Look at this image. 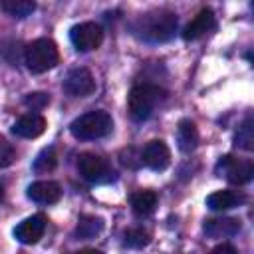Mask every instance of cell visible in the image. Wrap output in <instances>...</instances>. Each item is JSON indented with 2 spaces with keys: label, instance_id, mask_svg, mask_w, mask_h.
Returning a JSON list of instances; mask_svg holds the SVG:
<instances>
[{
  "label": "cell",
  "instance_id": "6da1fadb",
  "mask_svg": "<svg viewBox=\"0 0 254 254\" xmlns=\"http://www.w3.org/2000/svg\"><path fill=\"white\" fill-rule=\"evenodd\" d=\"M131 32L135 38L149 42V44L169 42L177 32V16L165 8L149 10L145 14H139L133 20Z\"/></svg>",
  "mask_w": 254,
  "mask_h": 254
},
{
  "label": "cell",
  "instance_id": "7a4b0ae2",
  "mask_svg": "<svg viewBox=\"0 0 254 254\" xmlns=\"http://www.w3.org/2000/svg\"><path fill=\"white\" fill-rule=\"evenodd\" d=\"M165 99V89L155 83H137L127 95V111L133 121H145Z\"/></svg>",
  "mask_w": 254,
  "mask_h": 254
},
{
  "label": "cell",
  "instance_id": "3957f363",
  "mask_svg": "<svg viewBox=\"0 0 254 254\" xmlns=\"http://www.w3.org/2000/svg\"><path fill=\"white\" fill-rule=\"evenodd\" d=\"M113 129V119L107 111L95 109V111H87L83 115H79L77 119L71 121L69 131L75 139L81 141H91V139H101L107 137Z\"/></svg>",
  "mask_w": 254,
  "mask_h": 254
},
{
  "label": "cell",
  "instance_id": "277c9868",
  "mask_svg": "<svg viewBox=\"0 0 254 254\" xmlns=\"http://www.w3.org/2000/svg\"><path fill=\"white\" fill-rule=\"evenodd\" d=\"M24 64L32 73H44L60 64L58 46L50 38H38L24 48Z\"/></svg>",
  "mask_w": 254,
  "mask_h": 254
},
{
  "label": "cell",
  "instance_id": "5b68a950",
  "mask_svg": "<svg viewBox=\"0 0 254 254\" xmlns=\"http://www.w3.org/2000/svg\"><path fill=\"white\" fill-rule=\"evenodd\" d=\"M216 173L232 185H244L254 177V165L248 159H238L234 155H224L216 163Z\"/></svg>",
  "mask_w": 254,
  "mask_h": 254
},
{
  "label": "cell",
  "instance_id": "8992f818",
  "mask_svg": "<svg viewBox=\"0 0 254 254\" xmlns=\"http://www.w3.org/2000/svg\"><path fill=\"white\" fill-rule=\"evenodd\" d=\"M77 171L87 183H107L113 179L107 161L95 153H81L77 157Z\"/></svg>",
  "mask_w": 254,
  "mask_h": 254
},
{
  "label": "cell",
  "instance_id": "52a82bcc",
  "mask_svg": "<svg viewBox=\"0 0 254 254\" xmlns=\"http://www.w3.org/2000/svg\"><path fill=\"white\" fill-rule=\"evenodd\" d=\"M69 40L77 52H91L101 46L103 30L95 22H81L69 30Z\"/></svg>",
  "mask_w": 254,
  "mask_h": 254
},
{
  "label": "cell",
  "instance_id": "ba28073f",
  "mask_svg": "<svg viewBox=\"0 0 254 254\" xmlns=\"http://www.w3.org/2000/svg\"><path fill=\"white\" fill-rule=\"evenodd\" d=\"M62 87L71 97H87L95 91V79L87 67H75L67 71Z\"/></svg>",
  "mask_w": 254,
  "mask_h": 254
},
{
  "label": "cell",
  "instance_id": "9c48e42d",
  "mask_svg": "<svg viewBox=\"0 0 254 254\" xmlns=\"http://www.w3.org/2000/svg\"><path fill=\"white\" fill-rule=\"evenodd\" d=\"M214 28H216L214 12H212L210 8H202V10L185 26V30L181 32V36H183L185 42H196V40L204 38L206 34H210Z\"/></svg>",
  "mask_w": 254,
  "mask_h": 254
},
{
  "label": "cell",
  "instance_id": "30bf717a",
  "mask_svg": "<svg viewBox=\"0 0 254 254\" xmlns=\"http://www.w3.org/2000/svg\"><path fill=\"white\" fill-rule=\"evenodd\" d=\"M46 216L44 214H32L28 218H24L16 228H14V236L18 242L22 244H36L42 236H44V230H46Z\"/></svg>",
  "mask_w": 254,
  "mask_h": 254
},
{
  "label": "cell",
  "instance_id": "8fae6325",
  "mask_svg": "<svg viewBox=\"0 0 254 254\" xmlns=\"http://www.w3.org/2000/svg\"><path fill=\"white\" fill-rule=\"evenodd\" d=\"M141 161L153 171H165L171 163V151L163 141H149L141 153Z\"/></svg>",
  "mask_w": 254,
  "mask_h": 254
},
{
  "label": "cell",
  "instance_id": "7c38bea8",
  "mask_svg": "<svg viewBox=\"0 0 254 254\" xmlns=\"http://www.w3.org/2000/svg\"><path fill=\"white\" fill-rule=\"evenodd\" d=\"M44 131H46V119H44V115H40L36 111L18 117L16 123L12 125V133L22 139H36Z\"/></svg>",
  "mask_w": 254,
  "mask_h": 254
},
{
  "label": "cell",
  "instance_id": "4fadbf2b",
  "mask_svg": "<svg viewBox=\"0 0 254 254\" xmlns=\"http://www.w3.org/2000/svg\"><path fill=\"white\" fill-rule=\"evenodd\" d=\"M26 194L38 204H54L62 196V187L56 181H36L28 187Z\"/></svg>",
  "mask_w": 254,
  "mask_h": 254
},
{
  "label": "cell",
  "instance_id": "5bb4252c",
  "mask_svg": "<svg viewBox=\"0 0 254 254\" xmlns=\"http://www.w3.org/2000/svg\"><path fill=\"white\" fill-rule=\"evenodd\" d=\"M246 200V196L240 192V190H216L212 194L206 196V206L212 208V210H228V208H234L238 204H242Z\"/></svg>",
  "mask_w": 254,
  "mask_h": 254
},
{
  "label": "cell",
  "instance_id": "9a60e30c",
  "mask_svg": "<svg viewBox=\"0 0 254 254\" xmlns=\"http://www.w3.org/2000/svg\"><path fill=\"white\" fill-rule=\"evenodd\" d=\"M202 228L206 236L210 238H228V236L238 234L240 220L238 218H208Z\"/></svg>",
  "mask_w": 254,
  "mask_h": 254
},
{
  "label": "cell",
  "instance_id": "2e32d148",
  "mask_svg": "<svg viewBox=\"0 0 254 254\" xmlns=\"http://www.w3.org/2000/svg\"><path fill=\"white\" fill-rule=\"evenodd\" d=\"M177 145L183 153H190L198 145V131L190 119H181L177 125Z\"/></svg>",
  "mask_w": 254,
  "mask_h": 254
},
{
  "label": "cell",
  "instance_id": "e0dca14e",
  "mask_svg": "<svg viewBox=\"0 0 254 254\" xmlns=\"http://www.w3.org/2000/svg\"><path fill=\"white\" fill-rule=\"evenodd\" d=\"M157 206V194L153 190H137L131 194V208L137 216H149L153 214Z\"/></svg>",
  "mask_w": 254,
  "mask_h": 254
},
{
  "label": "cell",
  "instance_id": "ac0fdd59",
  "mask_svg": "<svg viewBox=\"0 0 254 254\" xmlns=\"http://www.w3.org/2000/svg\"><path fill=\"white\" fill-rule=\"evenodd\" d=\"M0 8L14 18H26L36 10V0H0Z\"/></svg>",
  "mask_w": 254,
  "mask_h": 254
},
{
  "label": "cell",
  "instance_id": "d6986e66",
  "mask_svg": "<svg viewBox=\"0 0 254 254\" xmlns=\"http://www.w3.org/2000/svg\"><path fill=\"white\" fill-rule=\"evenodd\" d=\"M103 230V220L97 216H81L75 226L77 238H93Z\"/></svg>",
  "mask_w": 254,
  "mask_h": 254
},
{
  "label": "cell",
  "instance_id": "ffe728a7",
  "mask_svg": "<svg viewBox=\"0 0 254 254\" xmlns=\"http://www.w3.org/2000/svg\"><path fill=\"white\" fill-rule=\"evenodd\" d=\"M234 145L244 149V151H252L254 149V125H252V117H246V121L238 127L236 135H234Z\"/></svg>",
  "mask_w": 254,
  "mask_h": 254
},
{
  "label": "cell",
  "instance_id": "44dd1931",
  "mask_svg": "<svg viewBox=\"0 0 254 254\" xmlns=\"http://www.w3.org/2000/svg\"><path fill=\"white\" fill-rule=\"evenodd\" d=\"M58 165V155L54 147H46L40 151V155L34 159V171L36 173H50Z\"/></svg>",
  "mask_w": 254,
  "mask_h": 254
},
{
  "label": "cell",
  "instance_id": "7402d4cb",
  "mask_svg": "<svg viewBox=\"0 0 254 254\" xmlns=\"http://www.w3.org/2000/svg\"><path fill=\"white\" fill-rule=\"evenodd\" d=\"M151 242V234L143 228H129L125 232V244L131 248H143Z\"/></svg>",
  "mask_w": 254,
  "mask_h": 254
},
{
  "label": "cell",
  "instance_id": "603a6c76",
  "mask_svg": "<svg viewBox=\"0 0 254 254\" xmlns=\"http://www.w3.org/2000/svg\"><path fill=\"white\" fill-rule=\"evenodd\" d=\"M48 103H50V95H48V93H42V91L28 93V95L24 97V105L30 107L32 111H40V109H44Z\"/></svg>",
  "mask_w": 254,
  "mask_h": 254
},
{
  "label": "cell",
  "instance_id": "cb8c5ba5",
  "mask_svg": "<svg viewBox=\"0 0 254 254\" xmlns=\"http://www.w3.org/2000/svg\"><path fill=\"white\" fill-rule=\"evenodd\" d=\"M14 161H16V151H14V147H12L8 141L0 139V169L10 167Z\"/></svg>",
  "mask_w": 254,
  "mask_h": 254
},
{
  "label": "cell",
  "instance_id": "d4e9b609",
  "mask_svg": "<svg viewBox=\"0 0 254 254\" xmlns=\"http://www.w3.org/2000/svg\"><path fill=\"white\" fill-rule=\"evenodd\" d=\"M212 252H230V254H236V248L230 246V244H218L212 248Z\"/></svg>",
  "mask_w": 254,
  "mask_h": 254
},
{
  "label": "cell",
  "instance_id": "484cf974",
  "mask_svg": "<svg viewBox=\"0 0 254 254\" xmlns=\"http://www.w3.org/2000/svg\"><path fill=\"white\" fill-rule=\"evenodd\" d=\"M2 198H4V189H2V185H0V202H2Z\"/></svg>",
  "mask_w": 254,
  "mask_h": 254
}]
</instances>
